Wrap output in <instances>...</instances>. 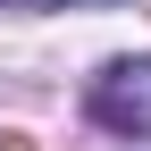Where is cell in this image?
Returning <instances> with one entry per match:
<instances>
[{
    "mask_svg": "<svg viewBox=\"0 0 151 151\" xmlns=\"http://www.w3.org/2000/svg\"><path fill=\"white\" fill-rule=\"evenodd\" d=\"M92 118L118 134H151V59H118L92 76Z\"/></svg>",
    "mask_w": 151,
    "mask_h": 151,
    "instance_id": "1",
    "label": "cell"
},
{
    "mask_svg": "<svg viewBox=\"0 0 151 151\" xmlns=\"http://www.w3.org/2000/svg\"><path fill=\"white\" fill-rule=\"evenodd\" d=\"M0 151H34V143H25V134H0Z\"/></svg>",
    "mask_w": 151,
    "mask_h": 151,
    "instance_id": "2",
    "label": "cell"
}]
</instances>
